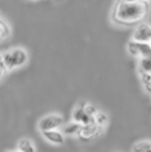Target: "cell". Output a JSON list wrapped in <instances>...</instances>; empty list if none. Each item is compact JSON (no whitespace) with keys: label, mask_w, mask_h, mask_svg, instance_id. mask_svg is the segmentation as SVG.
Masks as SVG:
<instances>
[{"label":"cell","mask_w":151,"mask_h":152,"mask_svg":"<svg viewBox=\"0 0 151 152\" xmlns=\"http://www.w3.org/2000/svg\"><path fill=\"white\" fill-rule=\"evenodd\" d=\"M133 39L137 42H150L151 39V25L146 23H140L133 31Z\"/></svg>","instance_id":"obj_6"},{"label":"cell","mask_w":151,"mask_h":152,"mask_svg":"<svg viewBox=\"0 0 151 152\" xmlns=\"http://www.w3.org/2000/svg\"><path fill=\"white\" fill-rule=\"evenodd\" d=\"M94 122L95 124L104 127L108 123V116L103 112H96V114L94 115Z\"/></svg>","instance_id":"obj_14"},{"label":"cell","mask_w":151,"mask_h":152,"mask_svg":"<svg viewBox=\"0 0 151 152\" xmlns=\"http://www.w3.org/2000/svg\"><path fill=\"white\" fill-rule=\"evenodd\" d=\"M101 132H103V126H99L95 123H89L86 125H82L77 136L83 142H89L97 138Z\"/></svg>","instance_id":"obj_4"},{"label":"cell","mask_w":151,"mask_h":152,"mask_svg":"<svg viewBox=\"0 0 151 152\" xmlns=\"http://www.w3.org/2000/svg\"><path fill=\"white\" fill-rule=\"evenodd\" d=\"M81 127H82V124L73 121L71 123L67 124V125L63 128V134H67V136H75V134H78Z\"/></svg>","instance_id":"obj_11"},{"label":"cell","mask_w":151,"mask_h":152,"mask_svg":"<svg viewBox=\"0 0 151 152\" xmlns=\"http://www.w3.org/2000/svg\"><path fill=\"white\" fill-rule=\"evenodd\" d=\"M15 152H20V151H15Z\"/></svg>","instance_id":"obj_22"},{"label":"cell","mask_w":151,"mask_h":152,"mask_svg":"<svg viewBox=\"0 0 151 152\" xmlns=\"http://www.w3.org/2000/svg\"><path fill=\"white\" fill-rule=\"evenodd\" d=\"M73 121L78 122L82 125H86L89 123H95L94 116H89L85 113L84 109L77 108L73 113Z\"/></svg>","instance_id":"obj_8"},{"label":"cell","mask_w":151,"mask_h":152,"mask_svg":"<svg viewBox=\"0 0 151 152\" xmlns=\"http://www.w3.org/2000/svg\"><path fill=\"white\" fill-rule=\"evenodd\" d=\"M150 75H151V72H150Z\"/></svg>","instance_id":"obj_23"},{"label":"cell","mask_w":151,"mask_h":152,"mask_svg":"<svg viewBox=\"0 0 151 152\" xmlns=\"http://www.w3.org/2000/svg\"><path fill=\"white\" fill-rule=\"evenodd\" d=\"M10 27L9 25L0 17V42L7 39L10 36Z\"/></svg>","instance_id":"obj_9"},{"label":"cell","mask_w":151,"mask_h":152,"mask_svg":"<svg viewBox=\"0 0 151 152\" xmlns=\"http://www.w3.org/2000/svg\"><path fill=\"white\" fill-rule=\"evenodd\" d=\"M7 74V69H6L5 65H4L3 61H2L1 58V54H0V81L4 78V76Z\"/></svg>","instance_id":"obj_16"},{"label":"cell","mask_w":151,"mask_h":152,"mask_svg":"<svg viewBox=\"0 0 151 152\" xmlns=\"http://www.w3.org/2000/svg\"><path fill=\"white\" fill-rule=\"evenodd\" d=\"M84 111H85V113H86L87 115H89V116H94V115L96 114V112H97L96 108H95L94 106H92V104H88V102L85 104Z\"/></svg>","instance_id":"obj_15"},{"label":"cell","mask_w":151,"mask_h":152,"mask_svg":"<svg viewBox=\"0 0 151 152\" xmlns=\"http://www.w3.org/2000/svg\"><path fill=\"white\" fill-rule=\"evenodd\" d=\"M42 137L46 141L54 145H62L64 143V134L60 130L57 129H51L42 132Z\"/></svg>","instance_id":"obj_7"},{"label":"cell","mask_w":151,"mask_h":152,"mask_svg":"<svg viewBox=\"0 0 151 152\" xmlns=\"http://www.w3.org/2000/svg\"><path fill=\"white\" fill-rule=\"evenodd\" d=\"M144 87H145V90L148 92V93L151 94V81L148 83H146V84H144Z\"/></svg>","instance_id":"obj_18"},{"label":"cell","mask_w":151,"mask_h":152,"mask_svg":"<svg viewBox=\"0 0 151 152\" xmlns=\"http://www.w3.org/2000/svg\"><path fill=\"white\" fill-rule=\"evenodd\" d=\"M140 72H151V56L140 58Z\"/></svg>","instance_id":"obj_12"},{"label":"cell","mask_w":151,"mask_h":152,"mask_svg":"<svg viewBox=\"0 0 151 152\" xmlns=\"http://www.w3.org/2000/svg\"><path fill=\"white\" fill-rule=\"evenodd\" d=\"M141 80H142V82H143V84H146V83L150 82V81H151V75H150V72H141Z\"/></svg>","instance_id":"obj_17"},{"label":"cell","mask_w":151,"mask_h":152,"mask_svg":"<svg viewBox=\"0 0 151 152\" xmlns=\"http://www.w3.org/2000/svg\"><path fill=\"white\" fill-rule=\"evenodd\" d=\"M150 42V45H151V39H150V42Z\"/></svg>","instance_id":"obj_21"},{"label":"cell","mask_w":151,"mask_h":152,"mask_svg":"<svg viewBox=\"0 0 151 152\" xmlns=\"http://www.w3.org/2000/svg\"><path fill=\"white\" fill-rule=\"evenodd\" d=\"M56 1H61V0H56Z\"/></svg>","instance_id":"obj_20"},{"label":"cell","mask_w":151,"mask_h":152,"mask_svg":"<svg viewBox=\"0 0 151 152\" xmlns=\"http://www.w3.org/2000/svg\"><path fill=\"white\" fill-rule=\"evenodd\" d=\"M4 152H14V151H4Z\"/></svg>","instance_id":"obj_19"},{"label":"cell","mask_w":151,"mask_h":152,"mask_svg":"<svg viewBox=\"0 0 151 152\" xmlns=\"http://www.w3.org/2000/svg\"><path fill=\"white\" fill-rule=\"evenodd\" d=\"M1 58L7 72L24 66L28 62V53L23 48H14L2 53Z\"/></svg>","instance_id":"obj_2"},{"label":"cell","mask_w":151,"mask_h":152,"mask_svg":"<svg viewBox=\"0 0 151 152\" xmlns=\"http://www.w3.org/2000/svg\"><path fill=\"white\" fill-rule=\"evenodd\" d=\"M127 51L136 58H144L151 56V45L149 42L131 40L127 45Z\"/></svg>","instance_id":"obj_3"},{"label":"cell","mask_w":151,"mask_h":152,"mask_svg":"<svg viewBox=\"0 0 151 152\" xmlns=\"http://www.w3.org/2000/svg\"><path fill=\"white\" fill-rule=\"evenodd\" d=\"M19 151L20 152H35V147L29 139H22L19 142Z\"/></svg>","instance_id":"obj_10"},{"label":"cell","mask_w":151,"mask_h":152,"mask_svg":"<svg viewBox=\"0 0 151 152\" xmlns=\"http://www.w3.org/2000/svg\"><path fill=\"white\" fill-rule=\"evenodd\" d=\"M149 10L147 0H117L112 12V20L122 26H135L146 18Z\"/></svg>","instance_id":"obj_1"},{"label":"cell","mask_w":151,"mask_h":152,"mask_svg":"<svg viewBox=\"0 0 151 152\" xmlns=\"http://www.w3.org/2000/svg\"><path fill=\"white\" fill-rule=\"evenodd\" d=\"M151 149L150 142H139L133 146V152H147Z\"/></svg>","instance_id":"obj_13"},{"label":"cell","mask_w":151,"mask_h":152,"mask_svg":"<svg viewBox=\"0 0 151 152\" xmlns=\"http://www.w3.org/2000/svg\"><path fill=\"white\" fill-rule=\"evenodd\" d=\"M147 1H148V0H147Z\"/></svg>","instance_id":"obj_24"},{"label":"cell","mask_w":151,"mask_h":152,"mask_svg":"<svg viewBox=\"0 0 151 152\" xmlns=\"http://www.w3.org/2000/svg\"><path fill=\"white\" fill-rule=\"evenodd\" d=\"M63 124L62 116L58 114H50L42 117L38 122V129L40 132H46V130L57 129Z\"/></svg>","instance_id":"obj_5"}]
</instances>
